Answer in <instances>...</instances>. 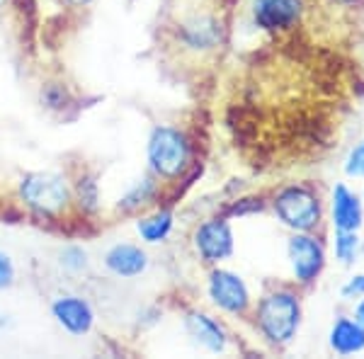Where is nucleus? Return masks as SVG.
Returning <instances> with one entry per match:
<instances>
[{
    "label": "nucleus",
    "instance_id": "nucleus-1",
    "mask_svg": "<svg viewBox=\"0 0 364 359\" xmlns=\"http://www.w3.org/2000/svg\"><path fill=\"white\" fill-rule=\"evenodd\" d=\"M17 194H20L22 204L42 219H58L73 204V187L68 185V180L58 173H49V170L27 173L20 180Z\"/></svg>",
    "mask_w": 364,
    "mask_h": 359
},
{
    "label": "nucleus",
    "instance_id": "nucleus-2",
    "mask_svg": "<svg viewBox=\"0 0 364 359\" xmlns=\"http://www.w3.org/2000/svg\"><path fill=\"white\" fill-rule=\"evenodd\" d=\"M149 170L158 180H175L185 173L190 163V141L180 129L156 127L146 146Z\"/></svg>",
    "mask_w": 364,
    "mask_h": 359
},
{
    "label": "nucleus",
    "instance_id": "nucleus-3",
    "mask_svg": "<svg viewBox=\"0 0 364 359\" xmlns=\"http://www.w3.org/2000/svg\"><path fill=\"white\" fill-rule=\"evenodd\" d=\"M301 318V306L291 291H272L257 306V326L274 345H284L294 338Z\"/></svg>",
    "mask_w": 364,
    "mask_h": 359
},
{
    "label": "nucleus",
    "instance_id": "nucleus-4",
    "mask_svg": "<svg viewBox=\"0 0 364 359\" xmlns=\"http://www.w3.org/2000/svg\"><path fill=\"white\" fill-rule=\"evenodd\" d=\"M274 211H277L279 221L284 226L294 228V231L306 233L318 223L321 219V204L318 197L309 190V187H284L277 199H274Z\"/></svg>",
    "mask_w": 364,
    "mask_h": 359
},
{
    "label": "nucleus",
    "instance_id": "nucleus-5",
    "mask_svg": "<svg viewBox=\"0 0 364 359\" xmlns=\"http://www.w3.org/2000/svg\"><path fill=\"white\" fill-rule=\"evenodd\" d=\"M51 316L70 335H85L95 326V311L87 299L78 294H61L51 301Z\"/></svg>",
    "mask_w": 364,
    "mask_h": 359
},
{
    "label": "nucleus",
    "instance_id": "nucleus-6",
    "mask_svg": "<svg viewBox=\"0 0 364 359\" xmlns=\"http://www.w3.org/2000/svg\"><path fill=\"white\" fill-rule=\"evenodd\" d=\"M209 296L219 309L228 314H243L250 304L248 286L243 284L238 274L228 272V269H214L209 274Z\"/></svg>",
    "mask_w": 364,
    "mask_h": 359
},
{
    "label": "nucleus",
    "instance_id": "nucleus-7",
    "mask_svg": "<svg viewBox=\"0 0 364 359\" xmlns=\"http://www.w3.org/2000/svg\"><path fill=\"white\" fill-rule=\"evenodd\" d=\"M195 248L204 262H221L233 252V231L226 219H209L197 228Z\"/></svg>",
    "mask_w": 364,
    "mask_h": 359
},
{
    "label": "nucleus",
    "instance_id": "nucleus-8",
    "mask_svg": "<svg viewBox=\"0 0 364 359\" xmlns=\"http://www.w3.org/2000/svg\"><path fill=\"white\" fill-rule=\"evenodd\" d=\"M289 260H291V269H294L296 279L301 282V284H309V282L316 279V274H318L323 267V248L311 235L296 233L294 238L289 240Z\"/></svg>",
    "mask_w": 364,
    "mask_h": 359
},
{
    "label": "nucleus",
    "instance_id": "nucleus-9",
    "mask_svg": "<svg viewBox=\"0 0 364 359\" xmlns=\"http://www.w3.org/2000/svg\"><path fill=\"white\" fill-rule=\"evenodd\" d=\"M105 267L114 277L122 279H134L149 269V255L141 245L134 243H117L105 252Z\"/></svg>",
    "mask_w": 364,
    "mask_h": 359
},
{
    "label": "nucleus",
    "instance_id": "nucleus-10",
    "mask_svg": "<svg viewBox=\"0 0 364 359\" xmlns=\"http://www.w3.org/2000/svg\"><path fill=\"white\" fill-rule=\"evenodd\" d=\"M301 15V0H255L252 17L262 29H289Z\"/></svg>",
    "mask_w": 364,
    "mask_h": 359
},
{
    "label": "nucleus",
    "instance_id": "nucleus-11",
    "mask_svg": "<svg viewBox=\"0 0 364 359\" xmlns=\"http://www.w3.org/2000/svg\"><path fill=\"white\" fill-rule=\"evenodd\" d=\"M185 331L192 340L204 347L209 352H224L226 350V333L214 318H209L207 314H199V311H192L185 318Z\"/></svg>",
    "mask_w": 364,
    "mask_h": 359
},
{
    "label": "nucleus",
    "instance_id": "nucleus-12",
    "mask_svg": "<svg viewBox=\"0 0 364 359\" xmlns=\"http://www.w3.org/2000/svg\"><path fill=\"white\" fill-rule=\"evenodd\" d=\"M221 39V27L214 17L197 15L182 25V42L192 49H211Z\"/></svg>",
    "mask_w": 364,
    "mask_h": 359
},
{
    "label": "nucleus",
    "instance_id": "nucleus-13",
    "mask_svg": "<svg viewBox=\"0 0 364 359\" xmlns=\"http://www.w3.org/2000/svg\"><path fill=\"white\" fill-rule=\"evenodd\" d=\"M333 221L338 231H355L362 221L360 202L345 185H338L333 192Z\"/></svg>",
    "mask_w": 364,
    "mask_h": 359
},
{
    "label": "nucleus",
    "instance_id": "nucleus-14",
    "mask_svg": "<svg viewBox=\"0 0 364 359\" xmlns=\"http://www.w3.org/2000/svg\"><path fill=\"white\" fill-rule=\"evenodd\" d=\"M331 345L338 355H352V352L364 350V326L350 318H340L333 326L331 333Z\"/></svg>",
    "mask_w": 364,
    "mask_h": 359
},
{
    "label": "nucleus",
    "instance_id": "nucleus-15",
    "mask_svg": "<svg viewBox=\"0 0 364 359\" xmlns=\"http://www.w3.org/2000/svg\"><path fill=\"white\" fill-rule=\"evenodd\" d=\"M156 194H158V178L154 173H149L134 182L132 190L117 202V211H122V214H134V211L144 209L146 204L154 202Z\"/></svg>",
    "mask_w": 364,
    "mask_h": 359
},
{
    "label": "nucleus",
    "instance_id": "nucleus-16",
    "mask_svg": "<svg viewBox=\"0 0 364 359\" xmlns=\"http://www.w3.org/2000/svg\"><path fill=\"white\" fill-rule=\"evenodd\" d=\"M136 231L141 240H146V243H163L173 231V214L170 211H156L154 216L139 219Z\"/></svg>",
    "mask_w": 364,
    "mask_h": 359
},
{
    "label": "nucleus",
    "instance_id": "nucleus-17",
    "mask_svg": "<svg viewBox=\"0 0 364 359\" xmlns=\"http://www.w3.org/2000/svg\"><path fill=\"white\" fill-rule=\"evenodd\" d=\"M73 199L78 202L80 211L85 214H95L100 209V187L95 175H80L73 187Z\"/></svg>",
    "mask_w": 364,
    "mask_h": 359
},
{
    "label": "nucleus",
    "instance_id": "nucleus-18",
    "mask_svg": "<svg viewBox=\"0 0 364 359\" xmlns=\"http://www.w3.org/2000/svg\"><path fill=\"white\" fill-rule=\"evenodd\" d=\"M58 264L70 274L83 272V269H87V264H90V260H87V250L83 245H66V248L58 252Z\"/></svg>",
    "mask_w": 364,
    "mask_h": 359
},
{
    "label": "nucleus",
    "instance_id": "nucleus-19",
    "mask_svg": "<svg viewBox=\"0 0 364 359\" xmlns=\"http://www.w3.org/2000/svg\"><path fill=\"white\" fill-rule=\"evenodd\" d=\"M357 252V235L355 231H338V240H336V255L343 262H352Z\"/></svg>",
    "mask_w": 364,
    "mask_h": 359
},
{
    "label": "nucleus",
    "instance_id": "nucleus-20",
    "mask_svg": "<svg viewBox=\"0 0 364 359\" xmlns=\"http://www.w3.org/2000/svg\"><path fill=\"white\" fill-rule=\"evenodd\" d=\"M42 102H44L49 109H61V107H66V102H68L66 87L58 85V83L44 85V90H42Z\"/></svg>",
    "mask_w": 364,
    "mask_h": 359
},
{
    "label": "nucleus",
    "instance_id": "nucleus-21",
    "mask_svg": "<svg viewBox=\"0 0 364 359\" xmlns=\"http://www.w3.org/2000/svg\"><path fill=\"white\" fill-rule=\"evenodd\" d=\"M15 284V264L8 252L0 250V289H10Z\"/></svg>",
    "mask_w": 364,
    "mask_h": 359
},
{
    "label": "nucleus",
    "instance_id": "nucleus-22",
    "mask_svg": "<svg viewBox=\"0 0 364 359\" xmlns=\"http://www.w3.org/2000/svg\"><path fill=\"white\" fill-rule=\"evenodd\" d=\"M345 170H348V175H364V144H360L350 153Z\"/></svg>",
    "mask_w": 364,
    "mask_h": 359
},
{
    "label": "nucleus",
    "instance_id": "nucleus-23",
    "mask_svg": "<svg viewBox=\"0 0 364 359\" xmlns=\"http://www.w3.org/2000/svg\"><path fill=\"white\" fill-rule=\"evenodd\" d=\"M345 296H355V294H364V274L355 277V279H350V284L343 289Z\"/></svg>",
    "mask_w": 364,
    "mask_h": 359
},
{
    "label": "nucleus",
    "instance_id": "nucleus-24",
    "mask_svg": "<svg viewBox=\"0 0 364 359\" xmlns=\"http://www.w3.org/2000/svg\"><path fill=\"white\" fill-rule=\"evenodd\" d=\"M66 5H70V8H85V5L95 3V0H63Z\"/></svg>",
    "mask_w": 364,
    "mask_h": 359
},
{
    "label": "nucleus",
    "instance_id": "nucleus-25",
    "mask_svg": "<svg viewBox=\"0 0 364 359\" xmlns=\"http://www.w3.org/2000/svg\"><path fill=\"white\" fill-rule=\"evenodd\" d=\"M357 323H360V326H364V301L357 306Z\"/></svg>",
    "mask_w": 364,
    "mask_h": 359
},
{
    "label": "nucleus",
    "instance_id": "nucleus-26",
    "mask_svg": "<svg viewBox=\"0 0 364 359\" xmlns=\"http://www.w3.org/2000/svg\"><path fill=\"white\" fill-rule=\"evenodd\" d=\"M8 316H3V314H0V328H8Z\"/></svg>",
    "mask_w": 364,
    "mask_h": 359
},
{
    "label": "nucleus",
    "instance_id": "nucleus-27",
    "mask_svg": "<svg viewBox=\"0 0 364 359\" xmlns=\"http://www.w3.org/2000/svg\"><path fill=\"white\" fill-rule=\"evenodd\" d=\"M5 3H8V0H0V8H3V5H5Z\"/></svg>",
    "mask_w": 364,
    "mask_h": 359
},
{
    "label": "nucleus",
    "instance_id": "nucleus-28",
    "mask_svg": "<svg viewBox=\"0 0 364 359\" xmlns=\"http://www.w3.org/2000/svg\"><path fill=\"white\" fill-rule=\"evenodd\" d=\"M340 3H352V0H340Z\"/></svg>",
    "mask_w": 364,
    "mask_h": 359
}]
</instances>
